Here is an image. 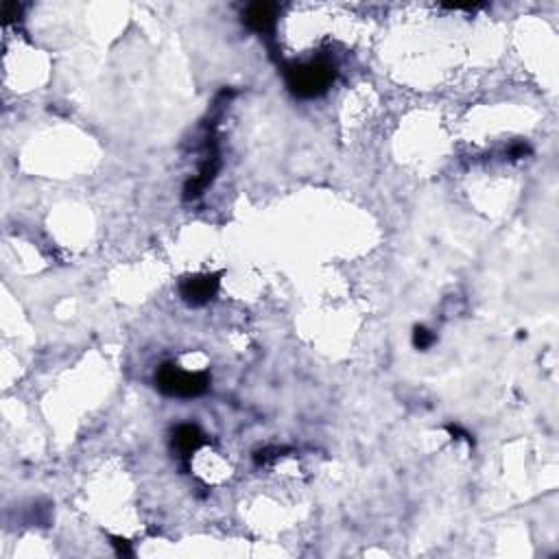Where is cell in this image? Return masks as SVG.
Here are the masks:
<instances>
[{
    "mask_svg": "<svg viewBox=\"0 0 559 559\" xmlns=\"http://www.w3.org/2000/svg\"><path fill=\"white\" fill-rule=\"evenodd\" d=\"M433 343H435V335L428 328H424V325H415V330H413V345L417 349H428Z\"/></svg>",
    "mask_w": 559,
    "mask_h": 559,
    "instance_id": "cell-6",
    "label": "cell"
},
{
    "mask_svg": "<svg viewBox=\"0 0 559 559\" xmlns=\"http://www.w3.org/2000/svg\"><path fill=\"white\" fill-rule=\"evenodd\" d=\"M282 452H284L282 448H265V450H260V452H256V463H258V465H265V463H269L271 459H277Z\"/></svg>",
    "mask_w": 559,
    "mask_h": 559,
    "instance_id": "cell-8",
    "label": "cell"
},
{
    "mask_svg": "<svg viewBox=\"0 0 559 559\" xmlns=\"http://www.w3.org/2000/svg\"><path fill=\"white\" fill-rule=\"evenodd\" d=\"M203 433L199 431V426L195 424H179L175 431H173V450L188 463V459L193 457V452H197L201 446H203Z\"/></svg>",
    "mask_w": 559,
    "mask_h": 559,
    "instance_id": "cell-5",
    "label": "cell"
},
{
    "mask_svg": "<svg viewBox=\"0 0 559 559\" xmlns=\"http://www.w3.org/2000/svg\"><path fill=\"white\" fill-rule=\"evenodd\" d=\"M112 546L116 548V555L119 557H131L133 555V551H131V546H129V542L125 540V538H116V535H112Z\"/></svg>",
    "mask_w": 559,
    "mask_h": 559,
    "instance_id": "cell-7",
    "label": "cell"
},
{
    "mask_svg": "<svg viewBox=\"0 0 559 559\" xmlns=\"http://www.w3.org/2000/svg\"><path fill=\"white\" fill-rule=\"evenodd\" d=\"M529 153H531V147L524 145V143H516L514 147L509 149V157H511V160H520V157H524V155H529Z\"/></svg>",
    "mask_w": 559,
    "mask_h": 559,
    "instance_id": "cell-10",
    "label": "cell"
},
{
    "mask_svg": "<svg viewBox=\"0 0 559 559\" xmlns=\"http://www.w3.org/2000/svg\"><path fill=\"white\" fill-rule=\"evenodd\" d=\"M275 16H277V7L271 3H251L245 11H243V22L253 31L267 35L275 29Z\"/></svg>",
    "mask_w": 559,
    "mask_h": 559,
    "instance_id": "cell-4",
    "label": "cell"
},
{
    "mask_svg": "<svg viewBox=\"0 0 559 559\" xmlns=\"http://www.w3.org/2000/svg\"><path fill=\"white\" fill-rule=\"evenodd\" d=\"M221 284V273H197L181 280L179 295L188 306H203L215 299Z\"/></svg>",
    "mask_w": 559,
    "mask_h": 559,
    "instance_id": "cell-3",
    "label": "cell"
},
{
    "mask_svg": "<svg viewBox=\"0 0 559 559\" xmlns=\"http://www.w3.org/2000/svg\"><path fill=\"white\" fill-rule=\"evenodd\" d=\"M337 77V68L328 59L293 61L284 66V79L291 95L297 99H317L328 92Z\"/></svg>",
    "mask_w": 559,
    "mask_h": 559,
    "instance_id": "cell-1",
    "label": "cell"
},
{
    "mask_svg": "<svg viewBox=\"0 0 559 559\" xmlns=\"http://www.w3.org/2000/svg\"><path fill=\"white\" fill-rule=\"evenodd\" d=\"M20 13H22V5H18V3H5L3 5V18H5L7 25L11 20L20 18Z\"/></svg>",
    "mask_w": 559,
    "mask_h": 559,
    "instance_id": "cell-9",
    "label": "cell"
},
{
    "mask_svg": "<svg viewBox=\"0 0 559 559\" xmlns=\"http://www.w3.org/2000/svg\"><path fill=\"white\" fill-rule=\"evenodd\" d=\"M155 387L171 398H197L210 387V378L203 371H184L175 363H164L155 371Z\"/></svg>",
    "mask_w": 559,
    "mask_h": 559,
    "instance_id": "cell-2",
    "label": "cell"
}]
</instances>
